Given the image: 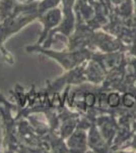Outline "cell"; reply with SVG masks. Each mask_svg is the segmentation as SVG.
<instances>
[{
    "label": "cell",
    "instance_id": "obj_1",
    "mask_svg": "<svg viewBox=\"0 0 136 153\" xmlns=\"http://www.w3.org/2000/svg\"><path fill=\"white\" fill-rule=\"evenodd\" d=\"M135 101H136V98L133 97V95H131V94L125 95V97H124V104L126 106H128V107H131V106H132L135 103Z\"/></svg>",
    "mask_w": 136,
    "mask_h": 153
}]
</instances>
